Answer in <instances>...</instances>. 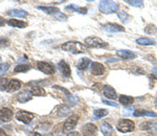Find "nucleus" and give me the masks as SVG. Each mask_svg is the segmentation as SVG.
<instances>
[{
    "mask_svg": "<svg viewBox=\"0 0 157 136\" xmlns=\"http://www.w3.org/2000/svg\"><path fill=\"white\" fill-rule=\"evenodd\" d=\"M62 49L64 51H68V52H71L73 55H78V54H82L84 52L86 48H85V45H83L82 43L78 41H69L66 42L62 45Z\"/></svg>",
    "mask_w": 157,
    "mask_h": 136,
    "instance_id": "obj_1",
    "label": "nucleus"
},
{
    "mask_svg": "<svg viewBox=\"0 0 157 136\" xmlns=\"http://www.w3.org/2000/svg\"><path fill=\"white\" fill-rule=\"evenodd\" d=\"M85 45L89 48H107L108 43L98 37H88L85 39Z\"/></svg>",
    "mask_w": 157,
    "mask_h": 136,
    "instance_id": "obj_2",
    "label": "nucleus"
},
{
    "mask_svg": "<svg viewBox=\"0 0 157 136\" xmlns=\"http://www.w3.org/2000/svg\"><path fill=\"white\" fill-rule=\"evenodd\" d=\"M98 9L103 14H112V13L117 12L118 4L114 1H107V0H103L98 4Z\"/></svg>",
    "mask_w": 157,
    "mask_h": 136,
    "instance_id": "obj_3",
    "label": "nucleus"
},
{
    "mask_svg": "<svg viewBox=\"0 0 157 136\" xmlns=\"http://www.w3.org/2000/svg\"><path fill=\"white\" fill-rule=\"evenodd\" d=\"M117 130L121 133H128V132H132L135 129V125H134V122L130 119H121L118 122L117 126H116Z\"/></svg>",
    "mask_w": 157,
    "mask_h": 136,
    "instance_id": "obj_4",
    "label": "nucleus"
},
{
    "mask_svg": "<svg viewBox=\"0 0 157 136\" xmlns=\"http://www.w3.org/2000/svg\"><path fill=\"white\" fill-rule=\"evenodd\" d=\"M78 122V115L77 114L70 115V116L67 118L66 122L64 123V125H63V132L67 133V132H69V131H71L72 129H75Z\"/></svg>",
    "mask_w": 157,
    "mask_h": 136,
    "instance_id": "obj_5",
    "label": "nucleus"
},
{
    "mask_svg": "<svg viewBox=\"0 0 157 136\" xmlns=\"http://www.w3.org/2000/svg\"><path fill=\"white\" fill-rule=\"evenodd\" d=\"M37 68L45 74H55V71H56L54 65H52L50 63H47V62H38Z\"/></svg>",
    "mask_w": 157,
    "mask_h": 136,
    "instance_id": "obj_6",
    "label": "nucleus"
},
{
    "mask_svg": "<svg viewBox=\"0 0 157 136\" xmlns=\"http://www.w3.org/2000/svg\"><path fill=\"white\" fill-rule=\"evenodd\" d=\"M82 133L84 136H97L98 127L92 123H88L82 128Z\"/></svg>",
    "mask_w": 157,
    "mask_h": 136,
    "instance_id": "obj_7",
    "label": "nucleus"
},
{
    "mask_svg": "<svg viewBox=\"0 0 157 136\" xmlns=\"http://www.w3.org/2000/svg\"><path fill=\"white\" fill-rule=\"evenodd\" d=\"M16 117H17V119L24 123V124H29L33 120V118H34V114L27 111H19L17 113Z\"/></svg>",
    "mask_w": 157,
    "mask_h": 136,
    "instance_id": "obj_8",
    "label": "nucleus"
},
{
    "mask_svg": "<svg viewBox=\"0 0 157 136\" xmlns=\"http://www.w3.org/2000/svg\"><path fill=\"white\" fill-rule=\"evenodd\" d=\"M104 31L106 32H125L124 26H121L120 24L116 23H107L105 25H103Z\"/></svg>",
    "mask_w": 157,
    "mask_h": 136,
    "instance_id": "obj_9",
    "label": "nucleus"
},
{
    "mask_svg": "<svg viewBox=\"0 0 157 136\" xmlns=\"http://www.w3.org/2000/svg\"><path fill=\"white\" fill-rule=\"evenodd\" d=\"M118 57H121V59L124 60H132L134 58H136V54L131 50H128V49H120L116 51Z\"/></svg>",
    "mask_w": 157,
    "mask_h": 136,
    "instance_id": "obj_10",
    "label": "nucleus"
},
{
    "mask_svg": "<svg viewBox=\"0 0 157 136\" xmlns=\"http://www.w3.org/2000/svg\"><path fill=\"white\" fill-rule=\"evenodd\" d=\"M91 72L94 75H102L105 72V67L101 63L92 62L91 63Z\"/></svg>",
    "mask_w": 157,
    "mask_h": 136,
    "instance_id": "obj_11",
    "label": "nucleus"
},
{
    "mask_svg": "<svg viewBox=\"0 0 157 136\" xmlns=\"http://www.w3.org/2000/svg\"><path fill=\"white\" fill-rule=\"evenodd\" d=\"M13 118V112L9 108H2L0 109V120L2 122H10Z\"/></svg>",
    "mask_w": 157,
    "mask_h": 136,
    "instance_id": "obj_12",
    "label": "nucleus"
},
{
    "mask_svg": "<svg viewBox=\"0 0 157 136\" xmlns=\"http://www.w3.org/2000/svg\"><path fill=\"white\" fill-rule=\"evenodd\" d=\"M58 66H59V69L61 71V74H62L64 77H70V74H71V70H70V66L67 64L65 61H61L59 62V64H58Z\"/></svg>",
    "mask_w": 157,
    "mask_h": 136,
    "instance_id": "obj_13",
    "label": "nucleus"
},
{
    "mask_svg": "<svg viewBox=\"0 0 157 136\" xmlns=\"http://www.w3.org/2000/svg\"><path fill=\"white\" fill-rule=\"evenodd\" d=\"M103 92H104V95H105V96H107L108 99H110V100H115L116 97H117L115 90L113 89V87L109 86V85H106V86H104Z\"/></svg>",
    "mask_w": 157,
    "mask_h": 136,
    "instance_id": "obj_14",
    "label": "nucleus"
},
{
    "mask_svg": "<svg viewBox=\"0 0 157 136\" xmlns=\"http://www.w3.org/2000/svg\"><path fill=\"white\" fill-rule=\"evenodd\" d=\"M6 14L9 16H13V17H17V18H25V17L29 15V13L23 11V9H10V11L6 12Z\"/></svg>",
    "mask_w": 157,
    "mask_h": 136,
    "instance_id": "obj_15",
    "label": "nucleus"
},
{
    "mask_svg": "<svg viewBox=\"0 0 157 136\" xmlns=\"http://www.w3.org/2000/svg\"><path fill=\"white\" fill-rule=\"evenodd\" d=\"M139 128L145 131H154V132H156L157 123L156 122H145V123H143V124H140Z\"/></svg>",
    "mask_w": 157,
    "mask_h": 136,
    "instance_id": "obj_16",
    "label": "nucleus"
},
{
    "mask_svg": "<svg viewBox=\"0 0 157 136\" xmlns=\"http://www.w3.org/2000/svg\"><path fill=\"white\" fill-rule=\"evenodd\" d=\"M21 88V82L18 80H11L9 82V85H7L6 90L9 92H15L18 89Z\"/></svg>",
    "mask_w": 157,
    "mask_h": 136,
    "instance_id": "obj_17",
    "label": "nucleus"
},
{
    "mask_svg": "<svg viewBox=\"0 0 157 136\" xmlns=\"http://www.w3.org/2000/svg\"><path fill=\"white\" fill-rule=\"evenodd\" d=\"M10 26H13V27H17V28H24L26 27V22L24 21H21V20H17V19H10L7 20L6 22Z\"/></svg>",
    "mask_w": 157,
    "mask_h": 136,
    "instance_id": "obj_18",
    "label": "nucleus"
},
{
    "mask_svg": "<svg viewBox=\"0 0 157 136\" xmlns=\"http://www.w3.org/2000/svg\"><path fill=\"white\" fill-rule=\"evenodd\" d=\"M136 43L139 45H143V46H150V45H155L156 42L153 39H150V38L141 37L136 40Z\"/></svg>",
    "mask_w": 157,
    "mask_h": 136,
    "instance_id": "obj_19",
    "label": "nucleus"
},
{
    "mask_svg": "<svg viewBox=\"0 0 157 136\" xmlns=\"http://www.w3.org/2000/svg\"><path fill=\"white\" fill-rule=\"evenodd\" d=\"M134 116L138 117V116H152V117H157V114H155L154 112L152 111H147V110H141V109H138V110H135L133 113Z\"/></svg>",
    "mask_w": 157,
    "mask_h": 136,
    "instance_id": "obj_20",
    "label": "nucleus"
},
{
    "mask_svg": "<svg viewBox=\"0 0 157 136\" xmlns=\"http://www.w3.org/2000/svg\"><path fill=\"white\" fill-rule=\"evenodd\" d=\"M32 97H33V94L29 91H23V92L19 93L18 96H17V100H18L20 103H26L32 100Z\"/></svg>",
    "mask_w": 157,
    "mask_h": 136,
    "instance_id": "obj_21",
    "label": "nucleus"
},
{
    "mask_svg": "<svg viewBox=\"0 0 157 136\" xmlns=\"http://www.w3.org/2000/svg\"><path fill=\"white\" fill-rule=\"evenodd\" d=\"M101 131H102L104 136H111L113 129L111 127V125H109L108 123H103L102 126H101Z\"/></svg>",
    "mask_w": 157,
    "mask_h": 136,
    "instance_id": "obj_22",
    "label": "nucleus"
},
{
    "mask_svg": "<svg viewBox=\"0 0 157 136\" xmlns=\"http://www.w3.org/2000/svg\"><path fill=\"white\" fill-rule=\"evenodd\" d=\"M118 100H120V104L124 105V106H130L132 103L134 102V99L132 96H129V95H121L120 99H118Z\"/></svg>",
    "mask_w": 157,
    "mask_h": 136,
    "instance_id": "obj_23",
    "label": "nucleus"
},
{
    "mask_svg": "<svg viewBox=\"0 0 157 136\" xmlns=\"http://www.w3.org/2000/svg\"><path fill=\"white\" fill-rule=\"evenodd\" d=\"M90 64H91L90 59H88V58H84V59L80 60V62L78 63L77 67H78V70H85V69H87Z\"/></svg>",
    "mask_w": 157,
    "mask_h": 136,
    "instance_id": "obj_24",
    "label": "nucleus"
},
{
    "mask_svg": "<svg viewBox=\"0 0 157 136\" xmlns=\"http://www.w3.org/2000/svg\"><path fill=\"white\" fill-rule=\"evenodd\" d=\"M69 112H70L69 108H68L67 106H65V105H62V106H60V107L58 108L57 115L59 117H65V116H67V115L69 114Z\"/></svg>",
    "mask_w": 157,
    "mask_h": 136,
    "instance_id": "obj_25",
    "label": "nucleus"
},
{
    "mask_svg": "<svg viewBox=\"0 0 157 136\" xmlns=\"http://www.w3.org/2000/svg\"><path fill=\"white\" fill-rule=\"evenodd\" d=\"M38 9H40V11H42V12H45L46 14H52V15L60 12L59 9L55 6H38Z\"/></svg>",
    "mask_w": 157,
    "mask_h": 136,
    "instance_id": "obj_26",
    "label": "nucleus"
},
{
    "mask_svg": "<svg viewBox=\"0 0 157 136\" xmlns=\"http://www.w3.org/2000/svg\"><path fill=\"white\" fill-rule=\"evenodd\" d=\"M30 93L33 95H37V96H43L45 95V90L43 89L42 87H39V86H34L30 88Z\"/></svg>",
    "mask_w": 157,
    "mask_h": 136,
    "instance_id": "obj_27",
    "label": "nucleus"
},
{
    "mask_svg": "<svg viewBox=\"0 0 157 136\" xmlns=\"http://www.w3.org/2000/svg\"><path fill=\"white\" fill-rule=\"evenodd\" d=\"M30 65L27 64H22V65H18V66L15 67L14 72L15 74H19V72H27L30 69Z\"/></svg>",
    "mask_w": 157,
    "mask_h": 136,
    "instance_id": "obj_28",
    "label": "nucleus"
},
{
    "mask_svg": "<svg viewBox=\"0 0 157 136\" xmlns=\"http://www.w3.org/2000/svg\"><path fill=\"white\" fill-rule=\"evenodd\" d=\"M93 114H94L95 118H102L108 114V111L106 109H98L93 112Z\"/></svg>",
    "mask_w": 157,
    "mask_h": 136,
    "instance_id": "obj_29",
    "label": "nucleus"
},
{
    "mask_svg": "<svg viewBox=\"0 0 157 136\" xmlns=\"http://www.w3.org/2000/svg\"><path fill=\"white\" fill-rule=\"evenodd\" d=\"M145 32L148 35H154V34H156V32H157V27L154 24H149V25H147V26H146Z\"/></svg>",
    "mask_w": 157,
    "mask_h": 136,
    "instance_id": "obj_30",
    "label": "nucleus"
},
{
    "mask_svg": "<svg viewBox=\"0 0 157 136\" xmlns=\"http://www.w3.org/2000/svg\"><path fill=\"white\" fill-rule=\"evenodd\" d=\"M7 85H9V80L6 77H0V91L6 90Z\"/></svg>",
    "mask_w": 157,
    "mask_h": 136,
    "instance_id": "obj_31",
    "label": "nucleus"
},
{
    "mask_svg": "<svg viewBox=\"0 0 157 136\" xmlns=\"http://www.w3.org/2000/svg\"><path fill=\"white\" fill-rule=\"evenodd\" d=\"M52 16L55 17L57 20H59V21H67V16L65 14H63V13H56V14H54Z\"/></svg>",
    "mask_w": 157,
    "mask_h": 136,
    "instance_id": "obj_32",
    "label": "nucleus"
},
{
    "mask_svg": "<svg viewBox=\"0 0 157 136\" xmlns=\"http://www.w3.org/2000/svg\"><path fill=\"white\" fill-rule=\"evenodd\" d=\"M10 46V40L6 37H0V48Z\"/></svg>",
    "mask_w": 157,
    "mask_h": 136,
    "instance_id": "obj_33",
    "label": "nucleus"
},
{
    "mask_svg": "<svg viewBox=\"0 0 157 136\" xmlns=\"http://www.w3.org/2000/svg\"><path fill=\"white\" fill-rule=\"evenodd\" d=\"M117 16H118V18H120V20L121 22H127L128 19H129V15L126 12H118Z\"/></svg>",
    "mask_w": 157,
    "mask_h": 136,
    "instance_id": "obj_34",
    "label": "nucleus"
},
{
    "mask_svg": "<svg viewBox=\"0 0 157 136\" xmlns=\"http://www.w3.org/2000/svg\"><path fill=\"white\" fill-rule=\"evenodd\" d=\"M10 64L9 63H0V75L4 74L9 70Z\"/></svg>",
    "mask_w": 157,
    "mask_h": 136,
    "instance_id": "obj_35",
    "label": "nucleus"
},
{
    "mask_svg": "<svg viewBox=\"0 0 157 136\" xmlns=\"http://www.w3.org/2000/svg\"><path fill=\"white\" fill-rule=\"evenodd\" d=\"M126 3H129L130 6H136V7H139V6H143V3L144 2L141 1V0H127L126 1Z\"/></svg>",
    "mask_w": 157,
    "mask_h": 136,
    "instance_id": "obj_36",
    "label": "nucleus"
},
{
    "mask_svg": "<svg viewBox=\"0 0 157 136\" xmlns=\"http://www.w3.org/2000/svg\"><path fill=\"white\" fill-rule=\"evenodd\" d=\"M67 99V102H68V105H70V106H75V104H77V102H78V97L77 96H73V95H69L68 97H66Z\"/></svg>",
    "mask_w": 157,
    "mask_h": 136,
    "instance_id": "obj_37",
    "label": "nucleus"
},
{
    "mask_svg": "<svg viewBox=\"0 0 157 136\" xmlns=\"http://www.w3.org/2000/svg\"><path fill=\"white\" fill-rule=\"evenodd\" d=\"M75 12H78L80 14H87V9L86 7H75Z\"/></svg>",
    "mask_w": 157,
    "mask_h": 136,
    "instance_id": "obj_38",
    "label": "nucleus"
},
{
    "mask_svg": "<svg viewBox=\"0 0 157 136\" xmlns=\"http://www.w3.org/2000/svg\"><path fill=\"white\" fill-rule=\"evenodd\" d=\"M103 103H104V104H106V105H108V106H111V107H114V108H116V107H117V104H116V103L110 102V100H103Z\"/></svg>",
    "mask_w": 157,
    "mask_h": 136,
    "instance_id": "obj_39",
    "label": "nucleus"
},
{
    "mask_svg": "<svg viewBox=\"0 0 157 136\" xmlns=\"http://www.w3.org/2000/svg\"><path fill=\"white\" fill-rule=\"evenodd\" d=\"M131 112H134V109H133V108H129V109H125V110L123 111L124 114H126V115L131 114Z\"/></svg>",
    "mask_w": 157,
    "mask_h": 136,
    "instance_id": "obj_40",
    "label": "nucleus"
},
{
    "mask_svg": "<svg viewBox=\"0 0 157 136\" xmlns=\"http://www.w3.org/2000/svg\"><path fill=\"white\" fill-rule=\"evenodd\" d=\"M66 136H80V134H78V132H70Z\"/></svg>",
    "mask_w": 157,
    "mask_h": 136,
    "instance_id": "obj_41",
    "label": "nucleus"
},
{
    "mask_svg": "<svg viewBox=\"0 0 157 136\" xmlns=\"http://www.w3.org/2000/svg\"><path fill=\"white\" fill-rule=\"evenodd\" d=\"M4 23H6V20H4L3 17H0V26H3Z\"/></svg>",
    "mask_w": 157,
    "mask_h": 136,
    "instance_id": "obj_42",
    "label": "nucleus"
},
{
    "mask_svg": "<svg viewBox=\"0 0 157 136\" xmlns=\"http://www.w3.org/2000/svg\"><path fill=\"white\" fill-rule=\"evenodd\" d=\"M152 74L157 79V68H153V69H152Z\"/></svg>",
    "mask_w": 157,
    "mask_h": 136,
    "instance_id": "obj_43",
    "label": "nucleus"
},
{
    "mask_svg": "<svg viewBox=\"0 0 157 136\" xmlns=\"http://www.w3.org/2000/svg\"><path fill=\"white\" fill-rule=\"evenodd\" d=\"M0 136H7V135H6V133L4 132V130H3V129H1V128H0Z\"/></svg>",
    "mask_w": 157,
    "mask_h": 136,
    "instance_id": "obj_44",
    "label": "nucleus"
},
{
    "mask_svg": "<svg viewBox=\"0 0 157 136\" xmlns=\"http://www.w3.org/2000/svg\"><path fill=\"white\" fill-rule=\"evenodd\" d=\"M107 62H108V63H109V62H117V60L114 59V58H110V59H108V60H107Z\"/></svg>",
    "mask_w": 157,
    "mask_h": 136,
    "instance_id": "obj_45",
    "label": "nucleus"
},
{
    "mask_svg": "<svg viewBox=\"0 0 157 136\" xmlns=\"http://www.w3.org/2000/svg\"><path fill=\"white\" fill-rule=\"evenodd\" d=\"M155 105H156V107H157V97L155 99Z\"/></svg>",
    "mask_w": 157,
    "mask_h": 136,
    "instance_id": "obj_46",
    "label": "nucleus"
},
{
    "mask_svg": "<svg viewBox=\"0 0 157 136\" xmlns=\"http://www.w3.org/2000/svg\"><path fill=\"white\" fill-rule=\"evenodd\" d=\"M0 62H1V58H0Z\"/></svg>",
    "mask_w": 157,
    "mask_h": 136,
    "instance_id": "obj_47",
    "label": "nucleus"
}]
</instances>
